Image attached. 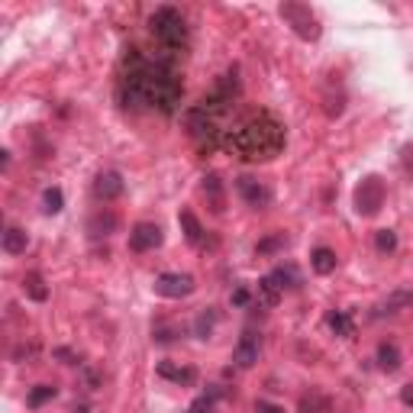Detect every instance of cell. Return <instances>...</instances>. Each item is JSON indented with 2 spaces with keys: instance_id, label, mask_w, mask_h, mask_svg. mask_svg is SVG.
I'll use <instances>...</instances> for the list:
<instances>
[{
  "instance_id": "6da1fadb",
  "label": "cell",
  "mask_w": 413,
  "mask_h": 413,
  "mask_svg": "<svg viewBox=\"0 0 413 413\" xmlns=\"http://www.w3.org/2000/svg\"><path fill=\"white\" fill-rule=\"evenodd\" d=\"M184 88L178 81L175 58L162 52L159 58H145L136 48H129L123 74H119V103L126 110H159L178 113Z\"/></svg>"
},
{
  "instance_id": "7a4b0ae2",
  "label": "cell",
  "mask_w": 413,
  "mask_h": 413,
  "mask_svg": "<svg viewBox=\"0 0 413 413\" xmlns=\"http://www.w3.org/2000/svg\"><path fill=\"white\" fill-rule=\"evenodd\" d=\"M284 123L278 117H271L268 110L249 113L236 129H226L223 136V149L239 155L246 162H268L284 149Z\"/></svg>"
},
{
  "instance_id": "3957f363",
  "label": "cell",
  "mask_w": 413,
  "mask_h": 413,
  "mask_svg": "<svg viewBox=\"0 0 413 413\" xmlns=\"http://www.w3.org/2000/svg\"><path fill=\"white\" fill-rule=\"evenodd\" d=\"M149 29L165 55H171V58L184 55V48H188V23H184V16L178 13L175 7L155 10V13L149 16Z\"/></svg>"
},
{
  "instance_id": "277c9868",
  "label": "cell",
  "mask_w": 413,
  "mask_h": 413,
  "mask_svg": "<svg viewBox=\"0 0 413 413\" xmlns=\"http://www.w3.org/2000/svg\"><path fill=\"white\" fill-rule=\"evenodd\" d=\"M184 126H188V136H191L194 143H197L200 152L220 149V145H223V136H226V129H220V119H216L214 113H206L200 103L184 113Z\"/></svg>"
},
{
  "instance_id": "5b68a950",
  "label": "cell",
  "mask_w": 413,
  "mask_h": 413,
  "mask_svg": "<svg viewBox=\"0 0 413 413\" xmlns=\"http://www.w3.org/2000/svg\"><path fill=\"white\" fill-rule=\"evenodd\" d=\"M281 16H284V23L291 26L303 42L320 39V20L313 16V10H310L307 4H281Z\"/></svg>"
},
{
  "instance_id": "8992f818",
  "label": "cell",
  "mask_w": 413,
  "mask_h": 413,
  "mask_svg": "<svg viewBox=\"0 0 413 413\" xmlns=\"http://www.w3.org/2000/svg\"><path fill=\"white\" fill-rule=\"evenodd\" d=\"M381 206H384V181L372 175L355 188V210L362 216H374Z\"/></svg>"
},
{
  "instance_id": "52a82bcc",
  "label": "cell",
  "mask_w": 413,
  "mask_h": 413,
  "mask_svg": "<svg viewBox=\"0 0 413 413\" xmlns=\"http://www.w3.org/2000/svg\"><path fill=\"white\" fill-rule=\"evenodd\" d=\"M155 294L168 297V301H181V297H191L194 294V278L191 275H181V271H168V275H159L155 278Z\"/></svg>"
},
{
  "instance_id": "ba28073f",
  "label": "cell",
  "mask_w": 413,
  "mask_h": 413,
  "mask_svg": "<svg viewBox=\"0 0 413 413\" xmlns=\"http://www.w3.org/2000/svg\"><path fill=\"white\" fill-rule=\"evenodd\" d=\"M162 226L159 223H136L129 230V249L133 252H152V249L162 246Z\"/></svg>"
},
{
  "instance_id": "9c48e42d",
  "label": "cell",
  "mask_w": 413,
  "mask_h": 413,
  "mask_svg": "<svg viewBox=\"0 0 413 413\" xmlns=\"http://www.w3.org/2000/svg\"><path fill=\"white\" fill-rule=\"evenodd\" d=\"M236 191L242 194V200H246L249 206H255V210H262V206H268V200H271V191L265 188L258 178H252V175H242V178H236Z\"/></svg>"
},
{
  "instance_id": "30bf717a",
  "label": "cell",
  "mask_w": 413,
  "mask_h": 413,
  "mask_svg": "<svg viewBox=\"0 0 413 413\" xmlns=\"http://www.w3.org/2000/svg\"><path fill=\"white\" fill-rule=\"evenodd\" d=\"M126 191V184H123V175L119 171H100V175L94 178V197L103 200V204H110V200H117L119 194Z\"/></svg>"
},
{
  "instance_id": "8fae6325",
  "label": "cell",
  "mask_w": 413,
  "mask_h": 413,
  "mask_svg": "<svg viewBox=\"0 0 413 413\" xmlns=\"http://www.w3.org/2000/svg\"><path fill=\"white\" fill-rule=\"evenodd\" d=\"M258 349H262L258 336H255V333L242 336V339H239V346L232 349V362H236V368H252L255 362H258Z\"/></svg>"
},
{
  "instance_id": "7c38bea8",
  "label": "cell",
  "mask_w": 413,
  "mask_h": 413,
  "mask_svg": "<svg viewBox=\"0 0 413 413\" xmlns=\"http://www.w3.org/2000/svg\"><path fill=\"white\" fill-rule=\"evenodd\" d=\"M178 223H181L184 239H188L194 249H206V232H204V226H200V220L194 216V210H181V214H178Z\"/></svg>"
},
{
  "instance_id": "4fadbf2b",
  "label": "cell",
  "mask_w": 413,
  "mask_h": 413,
  "mask_svg": "<svg viewBox=\"0 0 413 413\" xmlns=\"http://www.w3.org/2000/svg\"><path fill=\"white\" fill-rule=\"evenodd\" d=\"M155 372H159V378H165V381H175V384H181V388H191V384H197V372H194V368H188V365L162 362Z\"/></svg>"
},
{
  "instance_id": "5bb4252c",
  "label": "cell",
  "mask_w": 413,
  "mask_h": 413,
  "mask_svg": "<svg viewBox=\"0 0 413 413\" xmlns=\"http://www.w3.org/2000/svg\"><path fill=\"white\" fill-rule=\"evenodd\" d=\"M281 294H284V287H281L278 281L271 278V275H265V278L258 281V291H255V301L262 303V307H278Z\"/></svg>"
},
{
  "instance_id": "9a60e30c",
  "label": "cell",
  "mask_w": 413,
  "mask_h": 413,
  "mask_svg": "<svg viewBox=\"0 0 413 413\" xmlns=\"http://www.w3.org/2000/svg\"><path fill=\"white\" fill-rule=\"evenodd\" d=\"M0 242H4V252L7 255H23L26 246H29V236H26V230H20V226H7Z\"/></svg>"
},
{
  "instance_id": "2e32d148",
  "label": "cell",
  "mask_w": 413,
  "mask_h": 413,
  "mask_svg": "<svg viewBox=\"0 0 413 413\" xmlns=\"http://www.w3.org/2000/svg\"><path fill=\"white\" fill-rule=\"evenodd\" d=\"M410 303H413V294H410V291H394L391 297H384V301L378 303V317H394V313L407 310Z\"/></svg>"
},
{
  "instance_id": "e0dca14e",
  "label": "cell",
  "mask_w": 413,
  "mask_h": 413,
  "mask_svg": "<svg viewBox=\"0 0 413 413\" xmlns=\"http://www.w3.org/2000/svg\"><path fill=\"white\" fill-rule=\"evenodd\" d=\"M336 265H339V258H336L333 249H326V246L313 249V255H310V268L317 271V275H333Z\"/></svg>"
},
{
  "instance_id": "ac0fdd59",
  "label": "cell",
  "mask_w": 413,
  "mask_h": 413,
  "mask_svg": "<svg viewBox=\"0 0 413 413\" xmlns=\"http://www.w3.org/2000/svg\"><path fill=\"white\" fill-rule=\"evenodd\" d=\"M378 368L388 374H394L400 368V349L394 342H381V346H378Z\"/></svg>"
},
{
  "instance_id": "d6986e66",
  "label": "cell",
  "mask_w": 413,
  "mask_h": 413,
  "mask_svg": "<svg viewBox=\"0 0 413 413\" xmlns=\"http://www.w3.org/2000/svg\"><path fill=\"white\" fill-rule=\"evenodd\" d=\"M326 323H329V329H333L336 336H342V339L355 336V323H352V317L346 313V310H333V313L326 317Z\"/></svg>"
},
{
  "instance_id": "ffe728a7",
  "label": "cell",
  "mask_w": 413,
  "mask_h": 413,
  "mask_svg": "<svg viewBox=\"0 0 413 413\" xmlns=\"http://www.w3.org/2000/svg\"><path fill=\"white\" fill-rule=\"evenodd\" d=\"M301 413H326L329 410V398H326L323 391H317V388H310L307 394L301 398Z\"/></svg>"
},
{
  "instance_id": "44dd1931",
  "label": "cell",
  "mask_w": 413,
  "mask_h": 413,
  "mask_svg": "<svg viewBox=\"0 0 413 413\" xmlns=\"http://www.w3.org/2000/svg\"><path fill=\"white\" fill-rule=\"evenodd\" d=\"M204 194H206V200H210V206H214L216 214H223L226 210V200H223V181H220V175H206L204 178Z\"/></svg>"
},
{
  "instance_id": "7402d4cb",
  "label": "cell",
  "mask_w": 413,
  "mask_h": 413,
  "mask_svg": "<svg viewBox=\"0 0 413 413\" xmlns=\"http://www.w3.org/2000/svg\"><path fill=\"white\" fill-rule=\"evenodd\" d=\"M23 291H26V297H32L36 303H42L48 297V287H46V278H42L39 271H29L23 278Z\"/></svg>"
},
{
  "instance_id": "603a6c76",
  "label": "cell",
  "mask_w": 413,
  "mask_h": 413,
  "mask_svg": "<svg viewBox=\"0 0 413 413\" xmlns=\"http://www.w3.org/2000/svg\"><path fill=\"white\" fill-rule=\"evenodd\" d=\"M58 388H52V384H36V388L29 391V398H26V404L32 407V410H39V407H46L48 400H55Z\"/></svg>"
},
{
  "instance_id": "cb8c5ba5",
  "label": "cell",
  "mask_w": 413,
  "mask_h": 413,
  "mask_svg": "<svg viewBox=\"0 0 413 413\" xmlns=\"http://www.w3.org/2000/svg\"><path fill=\"white\" fill-rule=\"evenodd\" d=\"M117 230V216L113 214H97V216H91V236H110V232Z\"/></svg>"
},
{
  "instance_id": "d4e9b609",
  "label": "cell",
  "mask_w": 413,
  "mask_h": 413,
  "mask_svg": "<svg viewBox=\"0 0 413 413\" xmlns=\"http://www.w3.org/2000/svg\"><path fill=\"white\" fill-rule=\"evenodd\" d=\"M287 246V236L284 232H275V236H268V239H262V242H258V249H255V252L258 255H271V252H281V249Z\"/></svg>"
},
{
  "instance_id": "484cf974",
  "label": "cell",
  "mask_w": 413,
  "mask_h": 413,
  "mask_svg": "<svg viewBox=\"0 0 413 413\" xmlns=\"http://www.w3.org/2000/svg\"><path fill=\"white\" fill-rule=\"evenodd\" d=\"M374 246H378V252H394V249H398V232L394 230H378L374 232Z\"/></svg>"
},
{
  "instance_id": "4316f807",
  "label": "cell",
  "mask_w": 413,
  "mask_h": 413,
  "mask_svg": "<svg viewBox=\"0 0 413 413\" xmlns=\"http://www.w3.org/2000/svg\"><path fill=\"white\" fill-rule=\"evenodd\" d=\"M271 278L278 281L281 287H297V284H301V281H297V271L291 268V265H287V268H284V265H281V268H275V271H271Z\"/></svg>"
},
{
  "instance_id": "83f0119b",
  "label": "cell",
  "mask_w": 413,
  "mask_h": 413,
  "mask_svg": "<svg viewBox=\"0 0 413 413\" xmlns=\"http://www.w3.org/2000/svg\"><path fill=\"white\" fill-rule=\"evenodd\" d=\"M42 204H46V214H58V210L65 206L62 191H58V188H48V191L42 194Z\"/></svg>"
},
{
  "instance_id": "f1b7e54d",
  "label": "cell",
  "mask_w": 413,
  "mask_h": 413,
  "mask_svg": "<svg viewBox=\"0 0 413 413\" xmlns=\"http://www.w3.org/2000/svg\"><path fill=\"white\" fill-rule=\"evenodd\" d=\"M214 410H216L214 394H200V398H194L191 407H188V413H214Z\"/></svg>"
},
{
  "instance_id": "f546056e",
  "label": "cell",
  "mask_w": 413,
  "mask_h": 413,
  "mask_svg": "<svg viewBox=\"0 0 413 413\" xmlns=\"http://www.w3.org/2000/svg\"><path fill=\"white\" fill-rule=\"evenodd\" d=\"M214 320H216V313H214V310H206V313H200V317H197L194 329H197V336H200V339H210V333H214Z\"/></svg>"
},
{
  "instance_id": "4dcf8cb0",
  "label": "cell",
  "mask_w": 413,
  "mask_h": 413,
  "mask_svg": "<svg viewBox=\"0 0 413 413\" xmlns=\"http://www.w3.org/2000/svg\"><path fill=\"white\" fill-rule=\"evenodd\" d=\"M152 336H155V342H171L178 336L175 326H168V323H159L155 329H152Z\"/></svg>"
},
{
  "instance_id": "1f68e13d",
  "label": "cell",
  "mask_w": 413,
  "mask_h": 413,
  "mask_svg": "<svg viewBox=\"0 0 413 413\" xmlns=\"http://www.w3.org/2000/svg\"><path fill=\"white\" fill-rule=\"evenodd\" d=\"M232 307H249V301H252V294H249V287H236V291H232Z\"/></svg>"
},
{
  "instance_id": "d6a6232c",
  "label": "cell",
  "mask_w": 413,
  "mask_h": 413,
  "mask_svg": "<svg viewBox=\"0 0 413 413\" xmlns=\"http://www.w3.org/2000/svg\"><path fill=\"white\" fill-rule=\"evenodd\" d=\"M255 413H284V407L271 404V400H258V404H255Z\"/></svg>"
},
{
  "instance_id": "836d02e7",
  "label": "cell",
  "mask_w": 413,
  "mask_h": 413,
  "mask_svg": "<svg viewBox=\"0 0 413 413\" xmlns=\"http://www.w3.org/2000/svg\"><path fill=\"white\" fill-rule=\"evenodd\" d=\"M400 404H404V407H410V410H413V384L400 388Z\"/></svg>"
},
{
  "instance_id": "e575fe53",
  "label": "cell",
  "mask_w": 413,
  "mask_h": 413,
  "mask_svg": "<svg viewBox=\"0 0 413 413\" xmlns=\"http://www.w3.org/2000/svg\"><path fill=\"white\" fill-rule=\"evenodd\" d=\"M55 358H65V362H68V365H74V362H78V358L72 355V352L68 349H55Z\"/></svg>"
},
{
  "instance_id": "d590c367",
  "label": "cell",
  "mask_w": 413,
  "mask_h": 413,
  "mask_svg": "<svg viewBox=\"0 0 413 413\" xmlns=\"http://www.w3.org/2000/svg\"><path fill=\"white\" fill-rule=\"evenodd\" d=\"M72 413H91V410H88V404H74Z\"/></svg>"
}]
</instances>
